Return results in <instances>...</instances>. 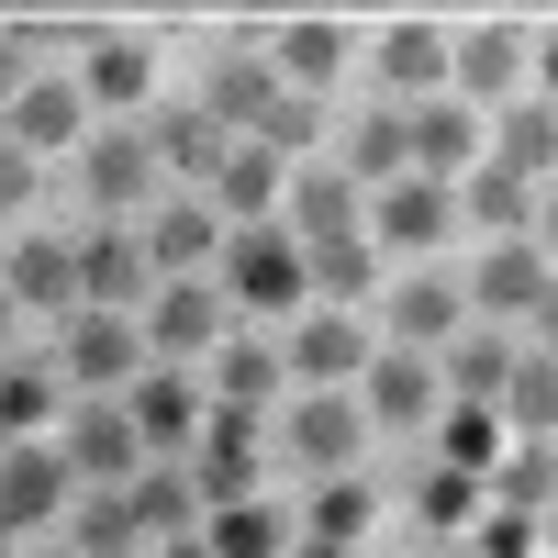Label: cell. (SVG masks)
<instances>
[{
	"label": "cell",
	"instance_id": "ba28073f",
	"mask_svg": "<svg viewBox=\"0 0 558 558\" xmlns=\"http://www.w3.org/2000/svg\"><path fill=\"white\" fill-rule=\"evenodd\" d=\"M547 279H558V268H547L536 235H492V268H481V291H470V302H481V313H536V302H547Z\"/></svg>",
	"mask_w": 558,
	"mask_h": 558
},
{
	"label": "cell",
	"instance_id": "8992f818",
	"mask_svg": "<svg viewBox=\"0 0 558 558\" xmlns=\"http://www.w3.org/2000/svg\"><path fill=\"white\" fill-rule=\"evenodd\" d=\"M68 481H78V458L68 447H12V458H0V525H45V514H57V502H68Z\"/></svg>",
	"mask_w": 558,
	"mask_h": 558
},
{
	"label": "cell",
	"instance_id": "6da1fadb",
	"mask_svg": "<svg viewBox=\"0 0 558 558\" xmlns=\"http://www.w3.org/2000/svg\"><path fill=\"white\" fill-rule=\"evenodd\" d=\"M223 291H235L246 313H291L313 291V246L268 235V223H235V235H223Z\"/></svg>",
	"mask_w": 558,
	"mask_h": 558
},
{
	"label": "cell",
	"instance_id": "836d02e7",
	"mask_svg": "<svg viewBox=\"0 0 558 558\" xmlns=\"http://www.w3.org/2000/svg\"><path fill=\"white\" fill-rule=\"evenodd\" d=\"M279 536H291V525H279L268 502H223V514H213V547L223 558H279Z\"/></svg>",
	"mask_w": 558,
	"mask_h": 558
},
{
	"label": "cell",
	"instance_id": "603a6c76",
	"mask_svg": "<svg viewBox=\"0 0 558 558\" xmlns=\"http://www.w3.org/2000/svg\"><path fill=\"white\" fill-rule=\"evenodd\" d=\"M157 157L191 168V179H223V157H235V146H223V112H168L157 123Z\"/></svg>",
	"mask_w": 558,
	"mask_h": 558
},
{
	"label": "cell",
	"instance_id": "d6986e66",
	"mask_svg": "<svg viewBox=\"0 0 558 558\" xmlns=\"http://www.w3.org/2000/svg\"><path fill=\"white\" fill-rule=\"evenodd\" d=\"M146 45H123V34H101V45H89V68H78V89H89V101H112V112H134V101H146Z\"/></svg>",
	"mask_w": 558,
	"mask_h": 558
},
{
	"label": "cell",
	"instance_id": "e0dca14e",
	"mask_svg": "<svg viewBox=\"0 0 558 558\" xmlns=\"http://www.w3.org/2000/svg\"><path fill=\"white\" fill-rule=\"evenodd\" d=\"M380 78H391V89H436V78H458V45L425 34V23H391V34H380Z\"/></svg>",
	"mask_w": 558,
	"mask_h": 558
},
{
	"label": "cell",
	"instance_id": "f546056e",
	"mask_svg": "<svg viewBox=\"0 0 558 558\" xmlns=\"http://www.w3.org/2000/svg\"><path fill=\"white\" fill-rule=\"evenodd\" d=\"M514 78H525V45L502 23H481L470 45H458V89H514Z\"/></svg>",
	"mask_w": 558,
	"mask_h": 558
},
{
	"label": "cell",
	"instance_id": "7402d4cb",
	"mask_svg": "<svg viewBox=\"0 0 558 558\" xmlns=\"http://www.w3.org/2000/svg\"><path fill=\"white\" fill-rule=\"evenodd\" d=\"M492 502H514V514H558V447H502Z\"/></svg>",
	"mask_w": 558,
	"mask_h": 558
},
{
	"label": "cell",
	"instance_id": "f1b7e54d",
	"mask_svg": "<svg viewBox=\"0 0 558 558\" xmlns=\"http://www.w3.org/2000/svg\"><path fill=\"white\" fill-rule=\"evenodd\" d=\"M336 68H347V34H336V23H291V34H279V78H302V89H324Z\"/></svg>",
	"mask_w": 558,
	"mask_h": 558
},
{
	"label": "cell",
	"instance_id": "d4e9b609",
	"mask_svg": "<svg viewBox=\"0 0 558 558\" xmlns=\"http://www.w3.org/2000/svg\"><path fill=\"white\" fill-rule=\"evenodd\" d=\"M413 514H425V525H481V470H458V458H436V470L413 481Z\"/></svg>",
	"mask_w": 558,
	"mask_h": 558
},
{
	"label": "cell",
	"instance_id": "f5cc1de1",
	"mask_svg": "<svg viewBox=\"0 0 558 558\" xmlns=\"http://www.w3.org/2000/svg\"><path fill=\"white\" fill-rule=\"evenodd\" d=\"M0 336H12V291H0Z\"/></svg>",
	"mask_w": 558,
	"mask_h": 558
},
{
	"label": "cell",
	"instance_id": "681fc988",
	"mask_svg": "<svg viewBox=\"0 0 558 558\" xmlns=\"http://www.w3.org/2000/svg\"><path fill=\"white\" fill-rule=\"evenodd\" d=\"M536 336H547V347H558V279H547V302H536Z\"/></svg>",
	"mask_w": 558,
	"mask_h": 558
},
{
	"label": "cell",
	"instance_id": "52a82bcc",
	"mask_svg": "<svg viewBox=\"0 0 558 558\" xmlns=\"http://www.w3.org/2000/svg\"><path fill=\"white\" fill-rule=\"evenodd\" d=\"M279 447H291L302 470H347V458H357V402L302 391V402H291V425H279Z\"/></svg>",
	"mask_w": 558,
	"mask_h": 558
},
{
	"label": "cell",
	"instance_id": "9c48e42d",
	"mask_svg": "<svg viewBox=\"0 0 558 558\" xmlns=\"http://www.w3.org/2000/svg\"><path fill=\"white\" fill-rule=\"evenodd\" d=\"M68 380H89V391L134 380V313H101V302H89V313L68 324Z\"/></svg>",
	"mask_w": 558,
	"mask_h": 558
},
{
	"label": "cell",
	"instance_id": "277c9868",
	"mask_svg": "<svg viewBox=\"0 0 558 558\" xmlns=\"http://www.w3.org/2000/svg\"><path fill=\"white\" fill-rule=\"evenodd\" d=\"M146 179H157V134H134V123H112V134H89V157H78V191L101 202L112 223L146 202Z\"/></svg>",
	"mask_w": 558,
	"mask_h": 558
},
{
	"label": "cell",
	"instance_id": "ee69618b",
	"mask_svg": "<svg viewBox=\"0 0 558 558\" xmlns=\"http://www.w3.org/2000/svg\"><path fill=\"white\" fill-rule=\"evenodd\" d=\"M536 547H547L536 514H514V502H492V514H481V558H536Z\"/></svg>",
	"mask_w": 558,
	"mask_h": 558
},
{
	"label": "cell",
	"instance_id": "db71d44e",
	"mask_svg": "<svg viewBox=\"0 0 558 558\" xmlns=\"http://www.w3.org/2000/svg\"><path fill=\"white\" fill-rule=\"evenodd\" d=\"M547 558H558V514H547Z\"/></svg>",
	"mask_w": 558,
	"mask_h": 558
},
{
	"label": "cell",
	"instance_id": "11a10c76",
	"mask_svg": "<svg viewBox=\"0 0 558 558\" xmlns=\"http://www.w3.org/2000/svg\"><path fill=\"white\" fill-rule=\"evenodd\" d=\"M0 558H12V525H0Z\"/></svg>",
	"mask_w": 558,
	"mask_h": 558
},
{
	"label": "cell",
	"instance_id": "3957f363",
	"mask_svg": "<svg viewBox=\"0 0 558 558\" xmlns=\"http://www.w3.org/2000/svg\"><path fill=\"white\" fill-rule=\"evenodd\" d=\"M447 223H458V191H447V179H425V168L380 179V202H368V235H380L391 257H402V246H436Z\"/></svg>",
	"mask_w": 558,
	"mask_h": 558
},
{
	"label": "cell",
	"instance_id": "f35d334b",
	"mask_svg": "<svg viewBox=\"0 0 558 558\" xmlns=\"http://www.w3.org/2000/svg\"><path fill=\"white\" fill-rule=\"evenodd\" d=\"M191 502H202V481H168V470L134 481V514H146V536H191Z\"/></svg>",
	"mask_w": 558,
	"mask_h": 558
},
{
	"label": "cell",
	"instance_id": "44dd1931",
	"mask_svg": "<svg viewBox=\"0 0 558 558\" xmlns=\"http://www.w3.org/2000/svg\"><path fill=\"white\" fill-rule=\"evenodd\" d=\"M146 324H157V347H179V357H191V347H213V324H223V302L202 291V279H168Z\"/></svg>",
	"mask_w": 558,
	"mask_h": 558
},
{
	"label": "cell",
	"instance_id": "4316f807",
	"mask_svg": "<svg viewBox=\"0 0 558 558\" xmlns=\"http://www.w3.org/2000/svg\"><path fill=\"white\" fill-rule=\"evenodd\" d=\"M268 101H279V68H257V57H235V68H213V112L223 123H268Z\"/></svg>",
	"mask_w": 558,
	"mask_h": 558
},
{
	"label": "cell",
	"instance_id": "7c38bea8",
	"mask_svg": "<svg viewBox=\"0 0 558 558\" xmlns=\"http://www.w3.org/2000/svg\"><path fill=\"white\" fill-rule=\"evenodd\" d=\"M279 357H291V380H302V391H336L347 368H368V347H357V324H347V313H313Z\"/></svg>",
	"mask_w": 558,
	"mask_h": 558
},
{
	"label": "cell",
	"instance_id": "7dc6e473",
	"mask_svg": "<svg viewBox=\"0 0 558 558\" xmlns=\"http://www.w3.org/2000/svg\"><path fill=\"white\" fill-rule=\"evenodd\" d=\"M157 558H223V547H213V536H168Z\"/></svg>",
	"mask_w": 558,
	"mask_h": 558
},
{
	"label": "cell",
	"instance_id": "60d3db41",
	"mask_svg": "<svg viewBox=\"0 0 558 558\" xmlns=\"http://www.w3.org/2000/svg\"><path fill=\"white\" fill-rule=\"evenodd\" d=\"M313 123H324V89H279V101H268V123H257V146H279V157H291V146H313Z\"/></svg>",
	"mask_w": 558,
	"mask_h": 558
},
{
	"label": "cell",
	"instance_id": "b9f144b4",
	"mask_svg": "<svg viewBox=\"0 0 558 558\" xmlns=\"http://www.w3.org/2000/svg\"><path fill=\"white\" fill-rule=\"evenodd\" d=\"M279 368H291L279 347H223V402H268V391H279Z\"/></svg>",
	"mask_w": 558,
	"mask_h": 558
},
{
	"label": "cell",
	"instance_id": "83f0119b",
	"mask_svg": "<svg viewBox=\"0 0 558 558\" xmlns=\"http://www.w3.org/2000/svg\"><path fill=\"white\" fill-rule=\"evenodd\" d=\"M402 168H413V112L380 101V112L357 123V179H402Z\"/></svg>",
	"mask_w": 558,
	"mask_h": 558
},
{
	"label": "cell",
	"instance_id": "bcb514c9",
	"mask_svg": "<svg viewBox=\"0 0 558 558\" xmlns=\"http://www.w3.org/2000/svg\"><path fill=\"white\" fill-rule=\"evenodd\" d=\"M23 101V45H0V112Z\"/></svg>",
	"mask_w": 558,
	"mask_h": 558
},
{
	"label": "cell",
	"instance_id": "c3c4849f",
	"mask_svg": "<svg viewBox=\"0 0 558 558\" xmlns=\"http://www.w3.org/2000/svg\"><path fill=\"white\" fill-rule=\"evenodd\" d=\"M536 246H547V257H558V191H547V202H536Z\"/></svg>",
	"mask_w": 558,
	"mask_h": 558
},
{
	"label": "cell",
	"instance_id": "6f0895ef",
	"mask_svg": "<svg viewBox=\"0 0 558 558\" xmlns=\"http://www.w3.org/2000/svg\"><path fill=\"white\" fill-rule=\"evenodd\" d=\"M12 558H45V547H12Z\"/></svg>",
	"mask_w": 558,
	"mask_h": 558
},
{
	"label": "cell",
	"instance_id": "f6af8a7d",
	"mask_svg": "<svg viewBox=\"0 0 558 558\" xmlns=\"http://www.w3.org/2000/svg\"><path fill=\"white\" fill-rule=\"evenodd\" d=\"M34 202V146H0V213Z\"/></svg>",
	"mask_w": 558,
	"mask_h": 558
},
{
	"label": "cell",
	"instance_id": "7a4b0ae2",
	"mask_svg": "<svg viewBox=\"0 0 558 558\" xmlns=\"http://www.w3.org/2000/svg\"><path fill=\"white\" fill-rule=\"evenodd\" d=\"M202 502L223 514V502H257V402H213L202 413Z\"/></svg>",
	"mask_w": 558,
	"mask_h": 558
},
{
	"label": "cell",
	"instance_id": "8d00e7d4",
	"mask_svg": "<svg viewBox=\"0 0 558 558\" xmlns=\"http://www.w3.org/2000/svg\"><path fill=\"white\" fill-rule=\"evenodd\" d=\"M391 324H402L413 347H436L447 324H458V291H447V279H402V302H391Z\"/></svg>",
	"mask_w": 558,
	"mask_h": 558
},
{
	"label": "cell",
	"instance_id": "5bb4252c",
	"mask_svg": "<svg viewBox=\"0 0 558 558\" xmlns=\"http://www.w3.org/2000/svg\"><path fill=\"white\" fill-rule=\"evenodd\" d=\"M78 291L101 302V313H134V291H146V257H134L123 223H101V235L78 246Z\"/></svg>",
	"mask_w": 558,
	"mask_h": 558
},
{
	"label": "cell",
	"instance_id": "d6a6232c",
	"mask_svg": "<svg viewBox=\"0 0 558 558\" xmlns=\"http://www.w3.org/2000/svg\"><path fill=\"white\" fill-rule=\"evenodd\" d=\"M134 536H146V514H134V492H101V502L78 514V558H123Z\"/></svg>",
	"mask_w": 558,
	"mask_h": 558
},
{
	"label": "cell",
	"instance_id": "30bf717a",
	"mask_svg": "<svg viewBox=\"0 0 558 558\" xmlns=\"http://www.w3.org/2000/svg\"><path fill=\"white\" fill-rule=\"evenodd\" d=\"M0 291H12L23 313H68V302H89V291H78V246H12V257H0Z\"/></svg>",
	"mask_w": 558,
	"mask_h": 558
},
{
	"label": "cell",
	"instance_id": "8fae6325",
	"mask_svg": "<svg viewBox=\"0 0 558 558\" xmlns=\"http://www.w3.org/2000/svg\"><path fill=\"white\" fill-rule=\"evenodd\" d=\"M78 112H89V89H68V78H23V101H12V146H34V157L78 146Z\"/></svg>",
	"mask_w": 558,
	"mask_h": 558
},
{
	"label": "cell",
	"instance_id": "9f6ffc18",
	"mask_svg": "<svg viewBox=\"0 0 558 558\" xmlns=\"http://www.w3.org/2000/svg\"><path fill=\"white\" fill-rule=\"evenodd\" d=\"M0 458H12V425H0Z\"/></svg>",
	"mask_w": 558,
	"mask_h": 558
},
{
	"label": "cell",
	"instance_id": "74e56055",
	"mask_svg": "<svg viewBox=\"0 0 558 558\" xmlns=\"http://www.w3.org/2000/svg\"><path fill=\"white\" fill-rule=\"evenodd\" d=\"M134 425H146V447H179V436L202 425V402L179 391V380H146V391H134Z\"/></svg>",
	"mask_w": 558,
	"mask_h": 558
},
{
	"label": "cell",
	"instance_id": "ffe728a7",
	"mask_svg": "<svg viewBox=\"0 0 558 558\" xmlns=\"http://www.w3.org/2000/svg\"><path fill=\"white\" fill-rule=\"evenodd\" d=\"M291 235H302V246L357 235V179H291Z\"/></svg>",
	"mask_w": 558,
	"mask_h": 558
},
{
	"label": "cell",
	"instance_id": "5b68a950",
	"mask_svg": "<svg viewBox=\"0 0 558 558\" xmlns=\"http://www.w3.org/2000/svg\"><path fill=\"white\" fill-rule=\"evenodd\" d=\"M68 458H78L101 492H134V481H146V470H134V458H146V425H134L123 402H89L78 425H68Z\"/></svg>",
	"mask_w": 558,
	"mask_h": 558
},
{
	"label": "cell",
	"instance_id": "cb8c5ba5",
	"mask_svg": "<svg viewBox=\"0 0 558 558\" xmlns=\"http://www.w3.org/2000/svg\"><path fill=\"white\" fill-rule=\"evenodd\" d=\"M502 425H525V436L558 425V347L547 357H514V380H502Z\"/></svg>",
	"mask_w": 558,
	"mask_h": 558
},
{
	"label": "cell",
	"instance_id": "2e32d148",
	"mask_svg": "<svg viewBox=\"0 0 558 558\" xmlns=\"http://www.w3.org/2000/svg\"><path fill=\"white\" fill-rule=\"evenodd\" d=\"M213 191H223V223H257L279 191H291V168H279V146H257V134H246V146L223 157V179H213Z\"/></svg>",
	"mask_w": 558,
	"mask_h": 558
},
{
	"label": "cell",
	"instance_id": "f907efd6",
	"mask_svg": "<svg viewBox=\"0 0 558 558\" xmlns=\"http://www.w3.org/2000/svg\"><path fill=\"white\" fill-rule=\"evenodd\" d=\"M536 78H547V89H558V34H547V45H536Z\"/></svg>",
	"mask_w": 558,
	"mask_h": 558
},
{
	"label": "cell",
	"instance_id": "ab89813d",
	"mask_svg": "<svg viewBox=\"0 0 558 558\" xmlns=\"http://www.w3.org/2000/svg\"><path fill=\"white\" fill-rule=\"evenodd\" d=\"M223 235H213V213H157V235H146V257L157 268H202Z\"/></svg>",
	"mask_w": 558,
	"mask_h": 558
},
{
	"label": "cell",
	"instance_id": "484cf974",
	"mask_svg": "<svg viewBox=\"0 0 558 558\" xmlns=\"http://www.w3.org/2000/svg\"><path fill=\"white\" fill-rule=\"evenodd\" d=\"M368 279H380V246H368V235H324V246H313V291H324V302H357Z\"/></svg>",
	"mask_w": 558,
	"mask_h": 558
},
{
	"label": "cell",
	"instance_id": "9a60e30c",
	"mask_svg": "<svg viewBox=\"0 0 558 558\" xmlns=\"http://www.w3.org/2000/svg\"><path fill=\"white\" fill-rule=\"evenodd\" d=\"M368 413L413 436V425L436 413V368H425V357H402V347H391V357H368Z\"/></svg>",
	"mask_w": 558,
	"mask_h": 558
},
{
	"label": "cell",
	"instance_id": "4dcf8cb0",
	"mask_svg": "<svg viewBox=\"0 0 558 558\" xmlns=\"http://www.w3.org/2000/svg\"><path fill=\"white\" fill-rule=\"evenodd\" d=\"M502 380H514V347H502V336H470L447 357V391L458 402H502Z\"/></svg>",
	"mask_w": 558,
	"mask_h": 558
},
{
	"label": "cell",
	"instance_id": "ac0fdd59",
	"mask_svg": "<svg viewBox=\"0 0 558 558\" xmlns=\"http://www.w3.org/2000/svg\"><path fill=\"white\" fill-rule=\"evenodd\" d=\"M470 157H481V123L458 112V101H425V112H413V168H425V179L470 168Z\"/></svg>",
	"mask_w": 558,
	"mask_h": 558
},
{
	"label": "cell",
	"instance_id": "1f68e13d",
	"mask_svg": "<svg viewBox=\"0 0 558 558\" xmlns=\"http://www.w3.org/2000/svg\"><path fill=\"white\" fill-rule=\"evenodd\" d=\"M436 447L458 458V470H481V481H492V458H502V402H458Z\"/></svg>",
	"mask_w": 558,
	"mask_h": 558
},
{
	"label": "cell",
	"instance_id": "d590c367",
	"mask_svg": "<svg viewBox=\"0 0 558 558\" xmlns=\"http://www.w3.org/2000/svg\"><path fill=\"white\" fill-rule=\"evenodd\" d=\"M45 413H57V368H34V357H12V368H0V425H45Z\"/></svg>",
	"mask_w": 558,
	"mask_h": 558
},
{
	"label": "cell",
	"instance_id": "7bdbcfd3",
	"mask_svg": "<svg viewBox=\"0 0 558 558\" xmlns=\"http://www.w3.org/2000/svg\"><path fill=\"white\" fill-rule=\"evenodd\" d=\"M357 525H368V492H357V481H324V492H313V536H324V547H347Z\"/></svg>",
	"mask_w": 558,
	"mask_h": 558
},
{
	"label": "cell",
	"instance_id": "e575fe53",
	"mask_svg": "<svg viewBox=\"0 0 558 558\" xmlns=\"http://www.w3.org/2000/svg\"><path fill=\"white\" fill-rule=\"evenodd\" d=\"M502 157H514L525 179L558 168V112H547V101H514V112H502Z\"/></svg>",
	"mask_w": 558,
	"mask_h": 558
},
{
	"label": "cell",
	"instance_id": "816d5d0a",
	"mask_svg": "<svg viewBox=\"0 0 558 558\" xmlns=\"http://www.w3.org/2000/svg\"><path fill=\"white\" fill-rule=\"evenodd\" d=\"M291 558H347V547H324V536H302V547H291Z\"/></svg>",
	"mask_w": 558,
	"mask_h": 558
},
{
	"label": "cell",
	"instance_id": "4fadbf2b",
	"mask_svg": "<svg viewBox=\"0 0 558 558\" xmlns=\"http://www.w3.org/2000/svg\"><path fill=\"white\" fill-rule=\"evenodd\" d=\"M458 213H470L481 235H525V223H536V179H525L514 157H492L470 191H458Z\"/></svg>",
	"mask_w": 558,
	"mask_h": 558
}]
</instances>
